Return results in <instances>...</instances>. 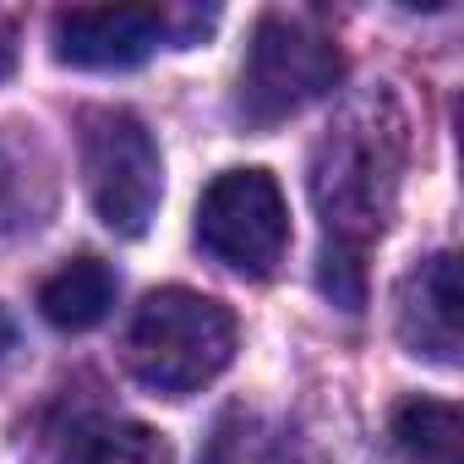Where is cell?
Here are the masks:
<instances>
[{"label": "cell", "mask_w": 464, "mask_h": 464, "mask_svg": "<svg viewBox=\"0 0 464 464\" xmlns=\"http://www.w3.org/2000/svg\"><path fill=\"white\" fill-rule=\"evenodd\" d=\"M399 159H404V126L388 110L377 121V104L355 110L323 148L312 169V197L328 229L323 252V290L339 306H361V252L372 236H382L393 191H399Z\"/></svg>", "instance_id": "cell-1"}, {"label": "cell", "mask_w": 464, "mask_h": 464, "mask_svg": "<svg viewBox=\"0 0 464 464\" xmlns=\"http://www.w3.org/2000/svg\"><path fill=\"white\" fill-rule=\"evenodd\" d=\"M236 361V312L202 290H153L126 328V366L148 393L191 399Z\"/></svg>", "instance_id": "cell-2"}, {"label": "cell", "mask_w": 464, "mask_h": 464, "mask_svg": "<svg viewBox=\"0 0 464 464\" xmlns=\"http://www.w3.org/2000/svg\"><path fill=\"white\" fill-rule=\"evenodd\" d=\"M197 246L246 279H268L290 246V208L268 169H224L197 202Z\"/></svg>", "instance_id": "cell-3"}, {"label": "cell", "mask_w": 464, "mask_h": 464, "mask_svg": "<svg viewBox=\"0 0 464 464\" xmlns=\"http://www.w3.org/2000/svg\"><path fill=\"white\" fill-rule=\"evenodd\" d=\"M339 72H344V61L317 28H306L301 17L268 12L252 34L246 66H241V115L252 126H279V121L301 115L312 99L334 93Z\"/></svg>", "instance_id": "cell-4"}, {"label": "cell", "mask_w": 464, "mask_h": 464, "mask_svg": "<svg viewBox=\"0 0 464 464\" xmlns=\"http://www.w3.org/2000/svg\"><path fill=\"white\" fill-rule=\"evenodd\" d=\"M82 175L99 218L115 236H142L164 197V164L153 131L131 110H88L82 115Z\"/></svg>", "instance_id": "cell-5"}, {"label": "cell", "mask_w": 464, "mask_h": 464, "mask_svg": "<svg viewBox=\"0 0 464 464\" xmlns=\"http://www.w3.org/2000/svg\"><path fill=\"white\" fill-rule=\"evenodd\" d=\"M159 6H72L55 17V61L77 72H126L164 44Z\"/></svg>", "instance_id": "cell-6"}, {"label": "cell", "mask_w": 464, "mask_h": 464, "mask_svg": "<svg viewBox=\"0 0 464 464\" xmlns=\"http://www.w3.org/2000/svg\"><path fill=\"white\" fill-rule=\"evenodd\" d=\"M399 334L410 355H431L442 366L459 361V263L453 252H437L420 263V274L410 279L404 312H399Z\"/></svg>", "instance_id": "cell-7"}, {"label": "cell", "mask_w": 464, "mask_h": 464, "mask_svg": "<svg viewBox=\"0 0 464 464\" xmlns=\"http://www.w3.org/2000/svg\"><path fill=\"white\" fill-rule=\"evenodd\" d=\"M110 306H115V274H110V263H99V257L66 263V268L50 274L44 290H39V312H44L55 328H66V334L99 328V323L110 317Z\"/></svg>", "instance_id": "cell-8"}, {"label": "cell", "mask_w": 464, "mask_h": 464, "mask_svg": "<svg viewBox=\"0 0 464 464\" xmlns=\"http://www.w3.org/2000/svg\"><path fill=\"white\" fill-rule=\"evenodd\" d=\"M393 442L404 464H464V426L442 399H404L393 410Z\"/></svg>", "instance_id": "cell-9"}, {"label": "cell", "mask_w": 464, "mask_h": 464, "mask_svg": "<svg viewBox=\"0 0 464 464\" xmlns=\"http://www.w3.org/2000/svg\"><path fill=\"white\" fill-rule=\"evenodd\" d=\"M72 464H169V442L142 420H104L72 442Z\"/></svg>", "instance_id": "cell-10"}, {"label": "cell", "mask_w": 464, "mask_h": 464, "mask_svg": "<svg viewBox=\"0 0 464 464\" xmlns=\"http://www.w3.org/2000/svg\"><path fill=\"white\" fill-rule=\"evenodd\" d=\"M12 72H17V28L0 17V82H6Z\"/></svg>", "instance_id": "cell-11"}, {"label": "cell", "mask_w": 464, "mask_h": 464, "mask_svg": "<svg viewBox=\"0 0 464 464\" xmlns=\"http://www.w3.org/2000/svg\"><path fill=\"white\" fill-rule=\"evenodd\" d=\"M12 339H17V334H12V317H6V312H0V361H6V350H12Z\"/></svg>", "instance_id": "cell-12"}, {"label": "cell", "mask_w": 464, "mask_h": 464, "mask_svg": "<svg viewBox=\"0 0 464 464\" xmlns=\"http://www.w3.org/2000/svg\"><path fill=\"white\" fill-rule=\"evenodd\" d=\"M6 191H12V175H6V159H0V208H6Z\"/></svg>", "instance_id": "cell-13"}]
</instances>
